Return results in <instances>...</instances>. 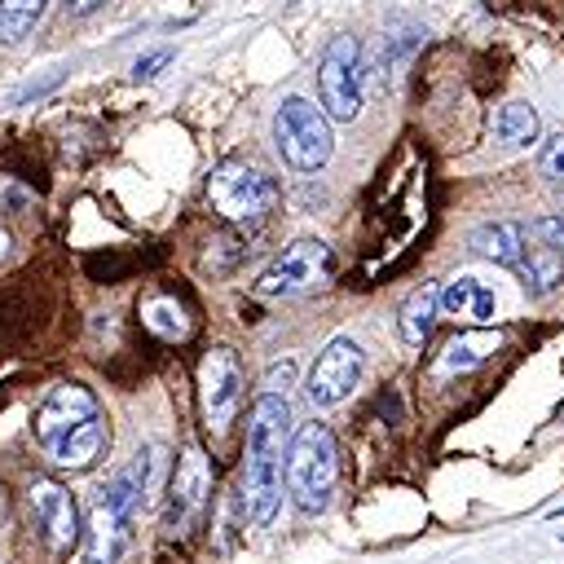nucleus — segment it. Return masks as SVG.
<instances>
[{
	"instance_id": "nucleus-26",
	"label": "nucleus",
	"mask_w": 564,
	"mask_h": 564,
	"mask_svg": "<svg viewBox=\"0 0 564 564\" xmlns=\"http://www.w3.org/2000/svg\"><path fill=\"white\" fill-rule=\"evenodd\" d=\"M291 379H295V361H282V366H273V370H269V383H264V392H278V397H286Z\"/></svg>"
},
{
	"instance_id": "nucleus-25",
	"label": "nucleus",
	"mask_w": 564,
	"mask_h": 564,
	"mask_svg": "<svg viewBox=\"0 0 564 564\" xmlns=\"http://www.w3.org/2000/svg\"><path fill=\"white\" fill-rule=\"evenodd\" d=\"M533 234H538L542 242H551L555 251L564 247V220H560V216H542V220H533Z\"/></svg>"
},
{
	"instance_id": "nucleus-27",
	"label": "nucleus",
	"mask_w": 564,
	"mask_h": 564,
	"mask_svg": "<svg viewBox=\"0 0 564 564\" xmlns=\"http://www.w3.org/2000/svg\"><path fill=\"white\" fill-rule=\"evenodd\" d=\"M101 4H106V0H66V9H70V13H79V18H84V13H93V9H101Z\"/></svg>"
},
{
	"instance_id": "nucleus-6",
	"label": "nucleus",
	"mask_w": 564,
	"mask_h": 564,
	"mask_svg": "<svg viewBox=\"0 0 564 564\" xmlns=\"http://www.w3.org/2000/svg\"><path fill=\"white\" fill-rule=\"evenodd\" d=\"M207 507H212V458L203 454V445L189 441L167 485V516H163L167 538H189L203 524Z\"/></svg>"
},
{
	"instance_id": "nucleus-11",
	"label": "nucleus",
	"mask_w": 564,
	"mask_h": 564,
	"mask_svg": "<svg viewBox=\"0 0 564 564\" xmlns=\"http://www.w3.org/2000/svg\"><path fill=\"white\" fill-rule=\"evenodd\" d=\"M26 502H31V516H35V524H40V533L48 538V546L66 551V546L79 542V507H75V498H70L66 485L40 476V480H31V489H26Z\"/></svg>"
},
{
	"instance_id": "nucleus-4",
	"label": "nucleus",
	"mask_w": 564,
	"mask_h": 564,
	"mask_svg": "<svg viewBox=\"0 0 564 564\" xmlns=\"http://www.w3.org/2000/svg\"><path fill=\"white\" fill-rule=\"evenodd\" d=\"M273 141H278V154L295 172H317L335 154L330 115L322 106H313L308 97H286L273 110Z\"/></svg>"
},
{
	"instance_id": "nucleus-16",
	"label": "nucleus",
	"mask_w": 564,
	"mask_h": 564,
	"mask_svg": "<svg viewBox=\"0 0 564 564\" xmlns=\"http://www.w3.org/2000/svg\"><path fill=\"white\" fill-rule=\"evenodd\" d=\"M436 313H441V286H432V282L414 286V291L405 295V304L397 308V330H401V339H405L410 348L427 344V335H432V326H436Z\"/></svg>"
},
{
	"instance_id": "nucleus-10",
	"label": "nucleus",
	"mask_w": 564,
	"mask_h": 564,
	"mask_svg": "<svg viewBox=\"0 0 564 564\" xmlns=\"http://www.w3.org/2000/svg\"><path fill=\"white\" fill-rule=\"evenodd\" d=\"M97 414H101V405H97V397H93L84 383H57V388L35 405L31 427H35V441H40V445H53L57 436H66L70 427H79V423H88V419H97Z\"/></svg>"
},
{
	"instance_id": "nucleus-19",
	"label": "nucleus",
	"mask_w": 564,
	"mask_h": 564,
	"mask_svg": "<svg viewBox=\"0 0 564 564\" xmlns=\"http://www.w3.org/2000/svg\"><path fill=\"white\" fill-rule=\"evenodd\" d=\"M141 326L145 330H154L159 339H185L189 335V308L176 300V295H167V291H154V295H145L141 300Z\"/></svg>"
},
{
	"instance_id": "nucleus-21",
	"label": "nucleus",
	"mask_w": 564,
	"mask_h": 564,
	"mask_svg": "<svg viewBox=\"0 0 564 564\" xmlns=\"http://www.w3.org/2000/svg\"><path fill=\"white\" fill-rule=\"evenodd\" d=\"M48 0H0V44H18L40 18Z\"/></svg>"
},
{
	"instance_id": "nucleus-17",
	"label": "nucleus",
	"mask_w": 564,
	"mask_h": 564,
	"mask_svg": "<svg viewBox=\"0 0 564 564\" xmlns=\"http://www.w3.org/2000/svg\"><path fill=\"white\" fill-rule=\"evenodd\" d=\"M471 251L485 256V260H494V264L516 269L520 256H524V229L511 225V220H489V225L471 229Z\"/></svg>"
},
{
	"instance_id": "nucleus-28",
	"label": "nucleus",
	"mask_w": 564,
	"mask_h": 564,
	"mask_svg": "<svg viewBox=\"0 0 564 564\" xmlns=\"http://www.w3.org/2000/svg\"><path fill=\"white\" fill-rule=\"evenodd\" d=\"M9 256H13V234H9L4 225H0V264H4Z\"/></svg>"
},
{
	"instance_id": "nucleus-23",
	"label": "nucleus",
	"mask_w": 564,
	"mask_h": 564,
	"mask_svg": "<svg viewBox=\"0 0 564 564\" xmlns=\"http://www.w3.org/2000/svg\"><path fill=\"white\" fill-rule=\"evenodd\" d=\"M542 176H551V181H564V132L542 150Z\"/></svg>"
},
{
	"instance_id": "nucleus-22",
	"label": "nucleus",
	"mask_w": 564,
	"mask_h": 564,
	"mask_svg": "<svg viewBox=\"0 0 564 564\" xmlns=\"http://www.w3.org/2000/svg\"><path fill=\"white\" fill-rule=\"evenodd\" d=\"M31 203H35V194L18 176H0V212H26Z\"/></svg>"
},
{
	"instance_id": "nucleus-9",
	"label": "nucleus",
	"mask_w": 564,
	"mask_h": 564,
	"mask_svg": "<svg viewBox=\"0 0 564 564\" xmlns=\"http://www.w3.org/2000/svg\"><path fill=\"white\" fill-rule=\"evenodd\" d=\"M361 366H366V357H361V344H357V339H348V335L326 339V348L317 352V361H313V370H308L304 397H308L317 410H330V405L348 401L352 388H357V379H361Z\"/></svg>"
},
{
	"instance_id": "nucleus-2",
	"label": "nucleus",
	"mask_w": 564,
	"mask_h": 564,
	"mask_svg": "<svg viewBox=\"0 0 564 564\" xmlns=\"http://www.w3.org/2000/svg\"><path fill=\"white\" fill-rule=\"evenodd\" d=\"M335 480H339V445H335V432L326 423H300V432L291 436V449H286V494L295 498V507L304 516L322 511L335 494Z\"/></svg>"
},
{
	"instance_id": "nucleus-12",
	"label": "nucleus",
	"mask_w": 564,
	"mask_h": 564,
	"mask_svg": "<svg viewBox=\"0 0 564 564\" xmlns=\"http://www.w3.org/2000/svg\"><path fill=\"white\" fill-rule=\"evenodd\" d=\"M106 445H110V427H106V419L97 414V419L70 427L66 436H57V441L44 445V449H48V463H53V467H62V471H84V467H93V463L101 458Z\"/></svg>"
},
{
	"instance_id": "nucleus-15",
	"label": "nucleus",
	"mask_w": 564,
	"mask_h": 564,
	"mask_svg": "<svg viewBox=\"0 0 564 564\" xmlns=\"http://www.w3.org/2000/svg\"><path fill=\"white\" fill-rule=\"evenodd\" d=\"M494 291L480 282V278H449L441 286V313L454 317V322H489L494 317Z\"/></svg>"
},
{
	"instance_id": "nucleus-3",
	"label": "nucleus",
	"mask_w": 564,
	"mask_h": 564,
	"mask_svg": "<svg viewBox=\"0 0 564 564\" xmlns=\"http://www.w3.org/2000/svg\"><path fill=\"white\" fill-rule=\"evenodd\" d=\"M207 203L225 225L247 229V225H260L278 207V181L260 163L229 154L207 172Z\"/></svg>"
},
{
	"instance_id": "nucleus-14",
	"label": "nucleus",
	"mask_w": 564,
	"mask_h": 564,
	"mask_svg": "<svg viewBox=\"0 0 564 564\" xmlns=\"http://www.w3.org/2000/svg\"><path fill=\"white\" fill-rule=\"evenodd\" d=\"M502 348V330H463V335H454L445 348H441V357H436V379H454V375H467V370H476V366H485L494 352Z\"/></svg>"
},
{
	"instance_id": "nucleus-1",
	"label": "nucleus",
	"mask_w": 564,
	"mask_h": 564,
	"mask_svg": "<svg viewBox=\"0 0 564 564\" xmlns=\"http://www.w3.org/2000/svg\"><path fill=\"white\" fill-rule=\"evenodd\" d=\"M291 405L278 392H260L247 423V463H242V511L251 524H269L282 507L286 449H291Z\"/></svg>"
},
{
	"instance_id": "nucleus-13",
	"label": "nucleus",
	"mask_w": 564,
	"mask_h": 564,
	"mask_svg": "<svg viewBox=\"0 0 564 564\" xmlns=\"http://www.w3.org/2000/svg\"><path fill=\"white\" fill-rule=\"evenodd\" d=\"M128 524H132V516L115 498L101 494L88 516V564H115L128 542Z\"/></svg>"
},
{
	"instance_id": "nucleus-30",
	"label": "nucleus",
	"mask_w": 564,
	"mask_h": 564,
	"mask_svg": "<svg viewBox=\"0 0 564 564\" xmlns=\"http://www.w3.org/2000/svg\"><path fill=\"white\" fill-rule=\"evenodd\" d=\"M0 511H4V498H0Z\"/></svg>"
},
{
	"instance_id": "nucleus-29",
	"label": "nucleus",
	"mask_w": 564,
	"mask_h": 564,
	"mask_svg": "<svg viewBox=\"0 0 564 564\" xmlns=\"http://www.w3.org/2000/svg\"><path fill=\"white\" fill-rule=\"evenodd\" d=\"M546 516H551V520H560V516H564V507H551V511H546Z\"/></svg>"
},
{
	"instance_id": "nucleus-20",
	"label": "nucleus",
	"mask_w": 564,
	"mask_h": 564,
	"mask_svg": "<svg viewBox=\"0 0 564 564\" xmlns=\"http://www.w3.org/2000/svg\"><path fill=\"white\" fill-rule=\"evenodd\" d=\"M494 141L507 150H524L538 141V110L529 101H502L494 110Z\"/></svg>"
},
{
	"instance_id": "nucleus-8",
	"label": "nucleus",
	"mask_w": 564,
	"mask_h": 564,
	"mask_svg": "<svg viewBox=\"0 0 564 564\" xmlns=\"http://www.w3.org/2000/svg\"><path fill=\"white\" fill-rule=\"evenodd\" d=\"M198 410H203V423L212 432H225L238 410H242V388H247V375H242V361L234 348H212L203 352L198 361Z\"/></svg>"
},
{
	"instance_id": "nucleus-7",
	"label": "nucleus",
	"mask_w": 564,
	"mask_h": 564,
	"mask_svg": "<svg viewBox=\"0 0 564 564\" xmlns=\"http://www.w3.org/2000/svg\"><path fill=\"white\" fill-rule=\"evenodd\" d=\"M326 278H330V247L322 238H295L260 273L256 295H264V300H295V295L317 291Z\"/></svg>"
},
{
	"instance_id": "nucleus-24",
	"label": "nucleus",
	"mask_w": 564,
	"mask_h": 564,
	"mask_svg": "<svg viewBox=\"0 0 564 564\" xmlns=\"http://www.w3.org/2000/svg\"><path fill=\"white\" fill-rule=\"evenodd\" d=\"M172 62V48H154V53H145V57H137V66H132V75L137 79H154L163 66Z\"/></svg>"
},
{
	"instance_id": "nucleus-5",
	"label": "nucleus",
	"mask_w": 564,
	"mask_h": 564,
	"mask_svg": "<svg viewBox=\"0 0 564 564\" xmlns=\"http://www.w3.org/2000/svg\"><path fill=\"white\" fill-rule=\"evenodd\" d=\"M317 93H322V110L339 123H352L361 115L366 101V66H361V44L357 35H335L322 48L317 62Z\"/></svg>"
},
{
	"instance_id": "nucleus-18",
	"label": "nucleus",
	"mask_w": 564,
	"mask_h": 564,
	"mask_svg": "<svg viewBox=\"0 0 564 564\" xmlns=\"http://www.w3.org/2000/svg\"><path fill=\"white\" fill-rule=\"evenodd\" d=\"M516 273L524 278V286L533 295H551L564 282V260H560V251L551 242H524V256H520Z\"/></svg>"
}]
</instances>
